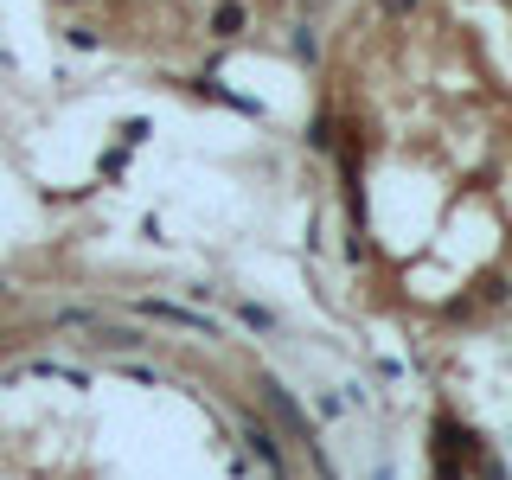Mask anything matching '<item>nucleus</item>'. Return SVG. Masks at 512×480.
I'll return each instance as SVG.
<instances>
[{"label": "nucleus", "mask_w": 512, "mask_h": 480, "mask_svg": "<svg viewBox=\"0 0 512 480\" xmlns=\"http://www.w3.org/2000/svg\"><path fill=\"white\" fill-rule=\"evenodd\" d=\"M372 7L384 13V20H397V26H404V20H416V7H423V0H372Z\"/></svg>", "instance_id": "nucleus-10"}, {"label": "nucleus", "mask_w": 512, "mask_h": 480, "mask_svg": "<svg viewBox=\"0 0 512 480\" xmlns=\"http://www.w3.org/2000/svg\"><path fill=\"white\" fill-rule=\"evenodd\" d=\"M250 32V7L244 0H218L212 7V39H244Z\"/></svg>", "instance_id": "nucleus-3"}, {"label": "nucleus", "mask_w": 512, "mask_h": 480, "mask_svg": "<svg viewBox=\"0 0 512 480\" xmlns=\"http://www.w3.org/2000/svg\"><path fill=\"white\" fill-rule=\"evenodd\" d=\"M474 301H480V308H512V276H500V269H493V276H480Z\"/></svg>", "instance_id": "nucleus-6"}, {"label": "nucleus", "mask_w": 512, "mask_h": 480, "mask_svg": "<svg viewBox=\"0 0 512 480\" xmlns=\"http://www.w3.org/2000/svg\"><path fill=\"white\" fill-rule=\"evenodd\" d=\"M237 320H244V327H256V333H276V314L256 308V301H237Z\"/></svg>", "instance_id": "nucleus-9"}, {"label": "nucleus", "mask_w": 512, "mask_h": 480, "mask_svg": "<svg viewBox=\"0 0 512 480\" xmlns=\"http://www.w3.org/2000/svg\"><path fill=\"white\" fill-rule=\"evenodd\" d=\"M506 7H512V0H506Z\"/></svg>", "instance_id": "nucleus-13"}, {"label": "nucleus", "mask_w": 512, "mask_h": 480, "mask_svg": "<svg viewBox=\"0 0 512 480\" xmlns=\"http://www.w3.org/2000/svg\"><path fill=\"white\" fill-rule=\"evenodd\" d=\"M288 52H295L301 71H314V64H320V32H314V20H295V26H288Z\"/></svg>", "instance_id": "nucleus-4"}, {"label": "nucleus", "mask_w": 512, "mask_h": 480, "mask_svg": "<svg viewBox=\"0 0 512 480\" xmlns=\"http://www.w3.org/2000/svg\"><path fill=\"white\" fill-rule=\"evenodd\" d=\"M64 45H71V52H96V45H103V32H96L90 20H77V26H64Z\"/></svg>", "instance_id": "nucleus-8"}, {"label": "nucleus", "mask_w": 512, "mask_h": 480, "mask_svg": "<svg viewBox=\"0 0 512 480\" xmlns=\"http://www.w3.org/2000/svg\"><path fill=\"white\" fill-rule=\"evenodd\" d=\"M333 141H340V122H333V109H320V116L308 122V148H320V154H333Z\"/></svg>", "instance_id": "nucleus-7"}, {"label": "nucleus", "mask_w": 512, "mask_h": 480, "mask_svg": "<svg viewBox=\"0 0 512 480\" xmlns=\"http://www.w3.org/2000/svg\"><path fill=\"white\" fill-rule=\"evenodd\" d=\"M263 404L276 410L288 429H295V442H301V448H314V442H320V436H314V423H308V416H301V404H295V391H282L276 378H263Z\"/></svg>", "instance_id": "nucleus-2"}, {"label": "nucleus", "mask_w": 512, "mask_h": 480, "mask_svg": "<svg viewBox=\"0 0 512 480\" xmlns=\"http://www.w3.org/2000/svg\"><path fill=\"white\" fill-rule=\"evenodd\" d=\"M135 314L141 320H160V327H180V333H199V340H218V320L212 314H199V308H180V301H135Z\"/></svg>", "instance_id": "nucleus-1"}, {"label": "nucleus", "mask_w": 512, "mask_h": 480, "mask_svg": "<svg viewBox=\"0 0 512 480\" xmlns=\"http://www.w3.org/2000/svg\"><path fill=\"white\" fill-rule=\"evenodd\" d=\"M58 7H77V0H58Z\"/></svg>", "instance_id": "nucleus-11"}, {"label": "nucleus", "mask_w": 512, "mask_h": 480, "mask_svg": "<svg viewBox=\"0 0 512 480\" xmlns=\"http://www.w3.org/2000/svg\"><path fill=\"white\" fill-rule=\"evenodd\" d=\"M301 7H320V0H301Z\"/></svg>", "instance_id": "nucleus-12"}, {"label": "nucleus", "mask_w": 512, "mask_h": 480, "mask_svg": "<svg viewBox=\"0 0 512 480\" xmlns=\"http://www.w3.org/2000/svg\"><path fill=\"white\" fill-rule=\"evenodd\" d=\"M244 436H250V455H256V461H269V468L282 474V442L269 436V423H256V416L244 410Z\"/></svg>", "instance_id": "nucleus-5"}]
</instances>
